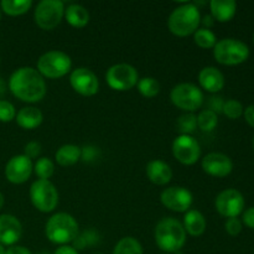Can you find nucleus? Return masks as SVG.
Returning a JSON list of instances; mask_svg holds the SVG:
<instances>
[{
  "label": "nucleus",
  "instance_id": "nucleus-1",
  "mask_svg": "<svg viewBox=\"0 0 254 254\" xmlns=\"http://www.w3.org/2000/svg\"><path fill=\"white\" fill-rule=\"evenodd\" d=\"M9 89L16 98L27 103H36L46 94V82L39 71L32 67H20L12 72Z\"/></svg>",
  "mask_w": 254,
  "mask_h": 254
},
{
  "label": "nucleus",
  "instance_id": "nucleus-2",
  "mask_svg": "<svg viewBox=\"0 0 254 254\" xmlns=\"http://www.w3.org/2000/svg\"><path fill=\"white\" fill-rule=\"evenodd\" d=\"M154 237L158 247L168 254L179 252L186 242L183 223L173 217H165L159 221Z\"/></svg>",
  "mask_w": 254,
  "mask_h": 254
},
{
  "label": "nucleus",
  "instance_id": "nucleus-3",
  "mask_svg": "<svg viewBox=\"0 0 254 254\" xmlns=\"http://www.w3.org/2000/svg\"><path fill=\"white\" fill-rule=\"evenodd\" d=\"M79 232L78 223L73 216L66 212L55 213L49 218L45 227V233L50 242L55 245L66 246L73 242Z\"/></svg>",
  "mask_w": 254,
  "mask_h": 254
},
{
  "label": "nucleus",
  "instance_id": "nucleus-4",
  "mask_svg": "<svg viewBox=\"0 0 254 254\" xmlns=\"http://www.w3.org/2000/svg\"><path fill=\"white\" fill-rule=\"evenodd\" d=\"M201 22L200 10L195 4H183L176 7L170 14L168 27L176 36H189L195 34Z\"/></svg>",
  "mask_w": 254,
  "mask_h": 254
},
{
  "label": "nucleus",
  "instance_id": "nucleus-5",
  "mask_svg": "<svg viewBox=\"0 0 254 254\" xmlns=\"http://www.w3.org/2000/svg\"><path fill=\"white\" fill-rule=\"evenodd\" d=\"M213 56L218 64L235 66L247 61L250 57V47L241 40L227 37L217 41L213 47Z\"/></svg>",
  "mask_w": 254,
  "mask_h": 254
},
{
  "label": "nucleus",
  "instance_id": "nucleus-6",
  "mask_svg": "<svg viewBox=\"0 0 254 254\" xmlns=\"http://www.w3.org/2000/svg\"><path fill=\"white\" fill-rule=\"evenodd\" d=\"M72 67V61L67 54L62 51H49L42 55L37 61V71L42 77L60 78L66 76Z\"/></svg>",
  "mask_w": 254,
  "mask_h": 254
},
{
  "label": "nucleus",
  "instance_id": "nucleus-7",
  "mask_svg": "<svg viewBox=\"0 0 254 254\" xmlns=\"http://www.w3.org/2000/svg\"><path fill=\"white\" fill-rule=\"evenodd\" d=\"M30 198L32 205L41 212H52L59 205V192L50 180H40L30 186Z\"/></svg>",
  "mask_w": 254,
  "mask_h": 254
},
{
  "label": "nucleus",
  "instance_id": "nucleus-8",
  "mask_svg": "<svg viewBox=\"0 0 254 254\" xmlns=\"http://www.w3.org/2000/svg\"><path fill=\"white\" fill-rule=\"evenodd\" d=\"M170 99L178 108L192 113L202 106L203 93L195 84L180 83L171 89Z\"/></svg>",
  "mask_w": 254,
  "mask_h": 254
},
{
  "label": "nucleus",
  "instance_id": "nucleus-9",
  "mask_svg": "<svg viewBox=\"0 0 254 254\" xmlns=\"http://www.w3.org/2000/svg\"><path fill=\"white\" fill-rule=\"evenodd\" d=\"M64 16V4L61 0H42L35 7L34 19L42 30H52Z\"/></svg>",
  "mask_w": 254,
  "mask_h": 254
},
{
  "label": "nucleus",
  "instance_id": "nucleus-10",
  "mask_svg": "<svg viewBox=\"0 0 254 254\" xmlns=\"http://www.w3.org/2000/svg\"><path fill=\"white\" fill-rule=\"evenodd\" d=\"M107 83L116 91H129L138 84V71L131 64H117L109 67L106 73Z\"/></svg>",
  "mask_w": 254,
  "mask_h": 254
},
{
  "label": "nucleus",
  "instance_id": "nucleus-11",
  "mask_svg": "<svg viewBox=\"0 0 254 254\" xmlns=\"http://www.w3.org/2000/svg\"><path fill=\"white\" fill-rule=\"evenodd\" d=\"M173 155L184 165H193L201 156L200 143L191 135H179L173 141Z\"/></svg>",
  "mask_w": 254,
  "mask_h": 254
},
{
  "label": "nucleus",
  "instance_id": "nucleus-12",
  "mask_svg": "<svg viewBox=\"0 0 254 254\" xmlns=\"http://www.w3.org/2000/svg\"><path fill=\"white\" fill-rule=\"evenodd\" d=\"M215 206L217 212L223 217H238L245 208V197L236 189H227L218 193Z\"/></svg>",
  "mask_w": 254,
  "mask_h": 254
},
{
  "label": "nucleus",
  "instance_id": "nucleus-13",
  "mask_svg": "<svg viewBox=\"0 0 254 254\" xmlns=\"http://www.w3.org/2000/svg\"><path fill=\"white\" fill-rule=\"evenodd\" d=\"M161 203L166 208L175 212H188L192 205V193L186 188L171 186L165 189L160 195Z\"/></svg>",
  "mask_w": 254,
  "mask_h": 254
},
{
  "label": "nucleus",
  "instance_id": "nucleus-14",
  "mask_svg": "<svg viewBox=\"0 0 254 254\" xmlns=\"http://www.w3.org/2000/svg\"><path fill=\"white\" fill-rule=\"evenodd\" d=\"M69 83L72 88L82 96H94L99 89L98 78L91 69L86 67H78L73 69L69 76Z\"/></svg>",
  "mask_w": 254,
  "mask_h": 254
},
{
  "label": "nucleus",
  "instance_id": "nucleus-15",
  "mask_svg": "<svg viewBox=\"0 0 254 254\" xmlns=\"http://www.w3.org/2000/svg\"><path fill=\"white\" fill-rule=\"evenodd\" d=\"M34 165L31 159L25 155H15L5 166V176L11 184H22L31 176Z\"/></svg>",
  "mask_w": 254,
  "mask_h": 254
},
{
  "label": "nucleus",
  "instance_id": "nucleus-16",
  "mask_svg": "<svg viewBox=\"0 0 254 254\" xmlns=\"http://www.w3.org/2000/svg\"><path fill=\"white\" fill-rule=\"evenodd\" d=\"M201 166L206 174L216 178H225L233 170V163L230 156L222 153H210L203 156Z\"/></svg>",
  "mask_w": 254,
  "mask_h": 254
},
{
  "label": "nucleus",
  "instance_id": "nucleus-17",
  "mask_svg": "<svg viewBox=\"0 0 254 254\" xmlns=\"http://www.w3.org/2000/svg\"><path fill=\"white\" fill-rule=\"evenodd\" d=\"M22 226L12 215L0 216V243L2 246H14L21 238Z\"/></svg>",
  "mask_w": 254,
  "mask_h": 254
},
{
  "label": "nucleus",
  "instance_id": "nucleus-18",
  "mask_svg": "<svg viewBox=\"0 0 254 254\" xmlns=\"http://www.w3.org/2000/svg\"><path fill=\"white\" fill-rule=\"evenodd\" d=\"M198 82L205 91L210 92V93H217L225 86V76L218 68L208 66L200 71Z\"/></svg>",
  "mask_w": 254,
  "mask_h": 254
},
{
  "label": "nucleus",
  "instance_id": "nucleus-19",
  "mask_svg": "<svg viewBox=\"0 0 254 254\" xmlns=\"http://www.w3.org/2000/svg\"><path fill=\"white\" fill-rule=\"evenodd\" d=\"M146 176L153 184L159 186L166 185L173 179V170L170 165L163 160H151L146 165Z\"/></svg>",
  "mask_w": 254,
  "mask_h": 254
},
{
  "label": "nucleus",
  "instance_id": "nucleus-20",
  "mask_svg": "<svg viewBox=\"0 0 254 254\" xmlns=\"http://www.w3.org/2000/svg\"><path fill=\"white\" fill-rule=\"evenodd\" d=\"M211 16L220 22H227L235 16L237 2L235 0H211Z\"/></svg>",
  "mask_w": 254,
  "mask_h": 254
},
{
  "label": "nucleus",
  "instance_id": "nucleus-21",
  "mask_svg": "<svg viewBox=\"0 0 254 254\" xmlns=\"http://www.w3.org/2000/svg\"><path fill=\"white\" fill-rule=\"evenodd\" d=\"M15 119H16L17 126L21 127L22 129L31 130L42 123L44 116H42V112L35 107H25L17 112Z\"/></svg>",
  "mask_w": 254,
  "mask_h": 254
},
{
  "label": "nucleus",
  "instance_id": "nucleus-22",
  "mask_svg": "<svg viewBox=\"0 0 254 254\" xmlns=\"http://www.w3.org/2000/svg\"><path fill=\"white\" fill-rule=\"evenodd\" d=\"M183 226L185 232H188L190 236H193V237H198V236L203 235L207 223H206L205 216L200 211L189 210L185 213Z\"/></svg>",
  "mask_w": 254,
  "mask_h": 254
},
{
  "label": "nucleus",
  "instance_id": "nucleus-23",
  "mask_svg": "<svg viewBox=\"0 0 254 254\" xmlns=\"http://www.w3.org/2000/svg\"><path fill=\"white\" fill-rule=\"evenodd\" d=\"M82 158V149L73 144H66L62 145L55 154L57 164L61 166L74 165L79 159Z\"/></svg>",
  "mask_w": 254,
  "mask_h": 254
},
{
  "label": "nucleus",
  "instance_id": "nucleus-24",
  "mask_svg": "<svg viewBox=\"0 0 254 254\" xmlns=\"http://www.w3.org/2000/svg\"><path fill=\"white\" fill-rule=\"evenodd\" d=\"M64 17L67 22L73 27H84L89 21V12L79 4H71L64 9Z\"/></svg>",
  "mask_w": 254,
  "mask_h": 254
},
{
  "label": "nucleus",
  "instance_id": "nucleus-25",
  "mask_svg": "<svg viewBox=\"0 0 254 254\" xmlns=\"http://www.w3.org/2000/svg\"><path fill=\"white\" fill-rule=\"evenodd\" d=\"M2 11L10 16H19L25 14L32 6L31 0H2L0 2Z\"/></svg>",
  "mask_w": 254,
  "mask_h": 254
},
{
  "label": "nucleus",
  "instance_id": "nucleus-26",
  "mask_svg": "<svg viewBox=\"0 0 254 254\" xmlns=\"http://www.w3.org/2000/svg\"><path fill=\"white\" fill-rule=\"evenodd\" d=\"M113 254H144L140 242L134 237H124L113 250Z\"/></svg>",
  "mask_w": 254,
  "mask_h": 254
},
{
  "label": "nucleus",
  "instance_id": "nucleus-27",
  "mask_svg": "<svg viewBox=\"0 0 254 254\" xmlns=\"http://www.w3.org/2000/svg\"><path fill=\"white\" fill-rule=\"evenodd\" d=\"M193 41L201 49H213L217 44V37L210 29H197L193 34Z\"/></svg>",
  "mask_w": 254,
  "mask_h": 254
},
{
  "label": "nucleus",
  "instance_id": "nucleus-28",
  "mask_svg": "<svg viewBox=\"0 0 254 254\" xmlns=\"http://www.w3.org/2000/svg\"><path fill=\"white\" fill-rule=\"evenodd\" d=\"M196 127H197V117L193 113L184 114L176 121V130L180 135H190L196 130Z\"/></svg>",
  "mask_w": 254,
  "mask_h": 254
},
{
  "label": "nucleus",
  "instance_id": "nucleus-29",
  "mask_svg": "<svg viewBox=\"0 0 254 254\" xmlns=\"http://www.w3.org/2000/svg\"><path fill=\"white\" fill-rule=\"evenodd\" d=\"M138 91L146 98H153L160 92V83L154 77H144L138 81Z\"/></svg>",
  "mask_w": 254,
  "mask_h": 254
},
{
  "label": "nucleus",
  "instance_id": "nucleus-30",
  "mask_svg": "<svg viewBox=\"0 0 254 254\" xmlns=\"http://www.w3.org/2000/svg\"><path fill=\"white\" fill-rule=\"evenodd\" d=\"M217 114L210 109H205L197 116V127L202 131H212L217 127Z\"/></svg>",
  "mask_w": 254,
  "mask_h": 254
},
{
  "label": "nucleus",
  "instance_id": "nucleus-31",
  "mask_svg": "<svg viewBox=\"0 0 254 254\" xmlns=\"http://www.w3.org/2000/svg\"><path fill=\"white\" fill-rule=\"evenodd\" d=\"M34 171L40 180H49L55 173V164L49 158H40L35 163Z\"/></svg>",
  "mask_w": 254,
  "mask_h": 254
},
{
  "label": "nucleus",
  "instance_id": "nucleus-32",
  "mask_svg": "<svg viewBox=\"0 0 254 254\" xmlns=\"http://www.w3.org/2000/svg\"><path fill=\"white\" fill-rule=\"evenodd\" d=\"M243 111L245 108H243L242 103L238 102L237 99H228L225 102L222 108V113L230 119H238L243 114Z\"/></svg>",
  "mask_w": 254,
  "mask_h": 254
},
{
  "label": "nucleus",
  "instance_id": "nucleus-33",
  "mask_svg": "<svg viewBox=\"0 0 254 254\" xmlns=\"http://www.w3.org/2000/svg\"><path fill=\"white\" fill-rule=\"evenodd\" d=\"M15 117H16V111L12 103L0 99V122L9 123L12 119H15Z\"/></svg>",
  "mask_w": 254,
  "mask_h": 254
},
{
  "label": "nucleus",
  "instance_id": "nucleus-34",
  "mask_svg": "<svg viewBox=\"0 0 254 254\" xmlns=\"http://www.w3.org/2000/svg\"><path fill=\"white\" fill-rule=\"evenodd\" d=\"M97 240H98V238H97V236L94 235V233L86 232L82 236H77L76 240L73 241L74 248H76V250H84L87 246L93 245Z\"/></svg>",
  "mask_w": 254,
  "mask_h": 254
},
{
  "label": "nucleus",
  "instance_id": "nucleus-35",
  "mask_svg": "<svg viewBox=\"0 0 254 254\" xmlns=\"http://www.w3.org/2000/svg\"><path fill=\"white\" fill-rule=\"evenodd\" d=\"M226 232L230 236H238L242 231V222L240 221V218L233 217V218H227L225 223Z\"/></svg>",
  "mask_w": 254,
  "mask_h": 254
},
{
  "label": "nucleus",
  "instance_id": "nucleus-36",
  "mask_svg": "<svg viewBox=\"0 0 254 254\" xmlns=\"http://www.w3.org/2000/svg\"><path fill=\"white\" fill-rule=\"evenodd\" d=\"M41 153V144L39 141H30L25 146V156H27L29 159L37 158Z\"/></svg>",
  "mask_w": 254,
  "mask_h": 254
},
{
  "label": "nucleus",
  "instance_id": "nucleus-37",
  "mask_svg": "<svg viewBox=\"0 0 254 254\" xmlns=\"http://www.w3.org/2000/svg\"><path fill=\"white\" fill-rule=\"evenodd\" d=\"M243 223H245L247 227L254 230V206L253 207L247 208V210L243 212Z\"/></svg>",
  "mask_w": 254,
  "mask_h": 254
},
{
  "label": "nucleus",
  "instance_id": "nucleus-38",
  "mask_svg": "<svg viewBox=\"0 0 254 254\" xmlns=\"http://www.w3.org/2000/svg\"><path fill=\"white\" fill-rule=\"evenodd\" d=\"M223 104H225V102L222 101V98H221V97H211L210 98V111L215 112L216 114L220 113V112H222Z\"/></svg>",
  "mask_w": 254,
  "mask_h": 254
},
{
  "label": "nucleus",
  "instance_id": "nucleus-39",
  "mask_svg": "<svg viewBox=\"0 0 254 254\" xmlns=\"http://www.w3.org/2000/svg\"><path fill=\"white\" fill-rule=\"evenodd\" d=\"M243 116H245L246 122L254 128V104H251L243 111Z\"/></svg>",
  "mask_w": 254,
  "mask_h": 254
},
{
  "label": "nucleus",
  "instance_id": "nucleus-40",
  "mask_svg": "<svg viewBox=\"0 0 254 254\" xmlns=\"http://www.w3.org/2000/svg\"><path fill=\"white\" fill-rule=\"evenodd\" d=\"M5 254H32L27 248L22 247V246H11L5 251Z\"/></svg>",
  "mask_w": 254,
  "mask_h": 254
},
{
  "label": "nucleus",
  "instance_id": "nucleus-41",
  "mask_svg": "<svg viewBox=\"0 0 254 254\" xmlns=\"http://www.w3.org/2000/svg\"><path fill=\"white\" fill-rule=\"evenodd\" d=\"M54 254H78V252H77V250L74 247H71V246L66 245L57 248Z\"/></svg>",
  "mask_w": 254,
  "mask_h": 254
},
{
  "label": "nucleus",
  "instance_id": "nucleus-42",
  "mask_svg": "<svg viewBox=\"0 0 254 254\" xmlns=\"http://www.w3.org/2000/svg\"><path fill=\"white\" fill-rule=\"evenodd\" d=\"M213 17L211 16V15H205V16L202 17V19H201V22L200 24H202V25H205V29H208V27H211L213 25Z\"/></svg>",
  "mask_w": 254,
  "mask_h": 254
},
{
  "label": "nucleus",
  "instance_id": "nucleus-43",
  "mask_svg": "<svg viewBox=\"0 0 254 254\" xmlns=\"http://www.w3.org/2000/svg\"><path fill=\"white\" fill-rule=\"evenodd\" d=\"M5 92H6V84H5L4 79L0 77V98H1L2 96L5 94Z\"/></svg>",
  "mask_w": 254,
  "mask_h": 254
},
{
  "label": "nucleus",
  "instance_id": "nucleus-44",
  "mask_svg": "<svg viewBox=\"0 0 254 254\" xmlns=\"http://www.w3.org/2000/svg\"><path fill=\"white\" fill-rule=\"evenodd\" d=\"M2 206H4V195L0 192V210L2 208Z\"/></svg>",
  "mask_w": 254,
  "mask_h": 254
},
{
  "label": "nucleus",
  "instance_id": "nucleus-45",
  "mask_svg": "<svg viewBox=\"0 0 254 254\" xmlns=\"http://www.w3.org/2000/svg\"><path fill=\"white\" fill-rule=\"evenodd\" d=\"M5 248H4V246L1 245V243H0V254H5Z\"/></svg>",
  "mask_w": 254,
  "mask_h": 254
},
{
  "label": "nucleus",
  "instance_id": "nucleus-46",
  "mask_svg": "<svg viewBox=\"0 0 254 254\" xmlns=\"http://www.w3.org/2000/svg\"><path fill=\"white\" fill-rule=\"evenodd\" d=\"M39 254H50L49 252H41V253H39Z\"/></svg>",
  "mask_w": 254,
  "mask_h": 254
},
{
  "label": "nucleus",
  "instance_id": "nucleus-47",
  "mask_svg": "<svg viewBox=\"0 0 254 254\" xmlns=\"http://www.w3.org/2000/svg\"><path fill=\"white\" fill-rule=\"evenodd\" d=\"M253 146H254V139H253Z\"/></svg>",
  "mask_w": 254,
  "mask_h": 254
},
{
  "label": "nucleus",
  "instance_id": "nucleus-48",
  "mask_svg": "<svg viewBox=\"0 0 254 254\" xmlns=\"http://www.w3.org/2000/svg\"><path fill=\"white\" fill-rule=\"evenodd\" d=\"M253 41H254V35H253Z\"/></svg>",
  "mask_w": 254,
  "mask_h": 254
},
{
  "label": "nucleus",
  "instance_id": "nucleus-49",
  "mask_svg": "<svg viewBox=\"0 0 254 254\" xmlns=\"http://www.w3.org/2000/svg\"><path fill=\"white\" fill-rule=\"evenodd\" d=\"M0 17H1V14H0Z\"/></svg>",
  "mask_w": 254,
  "mask_h": 254
},
{
  "label": "nucleus",
  "instance_id": "nucleus-50",
  "mask_svg": "<svg viewBox=\"0 0 254 254\" xmlns=\"http://www.w3.org/2000/svg\"><path fill=\"white\" fill-rule=\"evenodd\" d=\"M164 254H168V253H164Z\"/></svg>",
  "mask_w": 254,
  "mask_h": 254
},
{
  "label": "nucleus",
  "instance_id": "nucleus-51",
  "mask_svg": "<svg viewBox=\"0 0 254 254\" xmlns=\"http://www.w3.org/2000/svg\"><path fill=\"white\" fill-rule=\"evenodd\" d=\"M98 254H102V253H98Z\"/></svg>",
  "mask_w": 254,
  "mask_h": 254
}]
</instances>
